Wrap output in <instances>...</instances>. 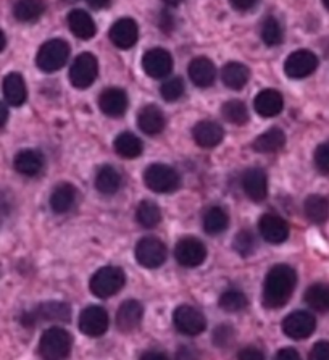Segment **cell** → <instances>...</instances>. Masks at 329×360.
Segmentation results:
<instances>
[{
	"mask_svg": "<svg viewBox=\"0 0 329 360\" xmlns=\"http://www.w3.org/2000/svg\"><path fill=\"white\" fill-rule=\"evenodd\" d=\"M15 170L25 176H36L44 168V155L39 150L25 149L15 155Z\"/></svg>",
	"mask_w": 329,
	"mask_h": 360,
	"instance_id": "24",
	"label": "cell"
},
{
	"mask_svg": "<svg viewBox=\"0 0 329 360\" xmlns=\"http://www.w3.org/2000/svg\"><path fill=\"white\" fill-rule=\"evenodd\" d=\"M141 360H169L164 352L160 351H147L141 356Z\"/></svg>",
	"mask_w": 329,
	"mask_h": 360,
	"instance_id": "50",
	"label": "cell"
},
{
	"mask_svg": "<svg viewBox=\"0 0 329 360\" xmlns=\"http://www.w3.org/2000/svg\"><path fill=\"white\" fill-rule=\"evenodd\" d=\"M96 188L101 194H117L118 189L122 188V174L112 165L101 167L96 174Z\"/></svg>",
	"mask_w": 329,
	"mask_h": 360,
	"instance_id": "28",
	"label": "cell"
},
{
	"mask_svg": "<svg viewBox=\"0 0 329 360\" xmlns=\"http://www.w3.org/2000/svg\"><path fill=\"white\" fill-rule=\"evenodd\" d=\"M139 39V26L134 20L122 18L110 30V41L118 49H131Z\"/></svg>",
	"mask_w": 329,
	"mask_h": 360,
	"instance_id": "16",
	"label": "cell"
},
{
	"mask_svg": "<svg viewBox=\"0 0 329 360\" xmlns=\"http://www.w3.org/2000/svg\"><path fill=\"white\" fill-rule=\"evenodd\" d=\"M86 2L89 4V7H92V8L102 10V8H107L112 0H86Z\"/></svg>",
	"mask_w": 329,
	"mask_h": 360,
	"instance_id": "51",
	"label": "cell"
},
{
	"mask_svg": "<svg viewBox=\"0 0 329 360\" xmlns=\"http://www.w3.org/2000/svg\"><path fill=\"white\" fill-rule=\"evenodd\" d=\"M173 323L186 336H197L207 328V320L199 309L191 305H179L173 314Z\"/></svg>",
	"mask_w": 329,
	"mask_h": 360,
	"instance_id": "7",
	"label": "cell"
},
{
	"mask_svg": "<svg viewBox=\"0 0 329 360\" xmlns=\"http://www.w3.org/2000/svg\"><path fill=\"white\" fill-rule=\"evenodd\" d=\"M76 188L70 183H62L53 189L51 195V207L55 214H65L75 204Z\"/></svg>",
	"mask_w": 329,
	"mask_h": 360,
	"instance_id": "30",
	"label": "cell"
},
{
	"mask_svg": "<svg viewBox=\"0 0 329 360\" xmlns=\"http://www.w3.org/2000/svg\"><path fill=\"white\" fill-rule=\"evenodd\" d=\"M98 75L97 58L89 52L81 53L75 58L73 65L70 68V81L71 84L78 89H86L94 84Z\"/></svg>",
	"mask_w": 329,
	"mask_h": 360,
	"instance_id": "6",
	"label": "cell"
},
{
	"mask_svg": "<svg viewBox=\"0 0 329 360\" xmlns=\"http://www.w3.org/2000/svg\"><path fill=\"white\" fill-rule=\"evenodd\" d=\"M315 328L316 320L307 310H297V312L289 314L283 321L284 335L292 338V340H307V338L314 335Z\"/></svg>",
	"mask_w": 329,
	"mask_h": 360,
	"instance_id": "12",
	"label": "cell"
},
{
	"mask_svg": "<svg viewBox=\"0 0 329 360\" xmlns=\"http://www.w3.org/2000/svg\"><path fill=\"white\" fill-rule=\"evenodd\" d=\"M221 79L226 87L233 91H239L245 87L250 79V72L244 63L229 62L221 70Z\"/></svg>",
	"mask_w": 329,
	"mask_h": 360,
	"instance_id": "27",
	"label": "cell"
},
{
	"mask_svg": "<svg viewBox=\"0 0 329 360\" xmlns=\"http://www.w3.org/2000/svg\"><path fill=\"white\" fill-rule=\"evenodd\" d=\"M136 220L141 226L147 228V230L155 228L162 220L160 207H158L155 202H152V200H142L141 204L137 205Z\"/></svg>",
	"mask_w": 329,
	"mask_h": 360,
	"instance_id": "35",
	"label": "cell"
},
{
	"mask_svg": "<svg viewBox=\"0 0 329 360\" xmlns=\"http://www.w3.org/2000/svg\"><path fill=\"white\" fill-rule=\"evenodd\" d=\"M262 39L268 47L279 46L283 42V28L274 16H268L262 25Z\"/></svg>",
	"mask_w": 329,
	"mask_h": 360,
	"instance_id": "38",
	"label": "cell"
},
{
	"mask_svg": "<svg viewBox=\"0 0 329 360\" xmlns=\"http://www.w3.org/2000/svg\"><path fill=\"white\" fill-rule=\"evenodd\" d=\"M124 283V271L120 266H103L91 278V291L97 297L107 299L122 291Z\"/></svg>",
	"mask_w": 329,
	"mask_h": 360,
	"instance_id": "5",
	"label": "cell"
},
{
	"mask_svg": "<svg viewBox=\"0 0 329 360\" xmlns=\"http://www.w3.org/2000/svg\"><path fill=\"white\" fill-rule=\"evenodd\" d=\"M176 360H199V352L191 346H181L176 352Z\"/></svg>",
	"mask_w": 329,
	"mask_h": 360,
	"instance_id": "46",
	"label": "cell"
},
{
	"mask_svg": "<svg viewBox=\"0 0 329 360\" xmlns=\"http://www.w3.org/2000/svg\"><path fill=\"white\" fill-rule=\"evenodd\" d=\"M309 360H329V342L320 341L311 349Z\"/></svg>",
	"mask_w": 329,
	"mask_h": 360,
	"instance_id": "44",
	"label": "cell"
},
{
	"mask_svg": "<svg viewBox=\"0 0 329 360\" xmlns=\"http://www.w3.org/2000/svg\"><path fill=\"white\" fill-rule=\"evenodd\" d=\"M323 4H325V7L329 10V0H323Z\"/></svg>",
	"mask_w": 329,
	"mask_h": 360,
	"instance_id": "56",
	"label": "cell"
},
{
	"mask_svg": "<svg viewBox=\"0 0 329 360\" xmlns=\"http://www.w3.org/2000/svg\"><path fill=\"white\" fill-rule=\"evenodd\" d=\"M115 150L123 159H137L144 150L142 141L133 133H122L115 139Z\"/></svg>",
	"mask_w": 329,
	"mask_h": 360,
	"instance_id": "32",
	"label": "cell"
},
{
	"mask_svg": "<svg viewBox=\"0 0 329 360\" xmlns=\"http://www.w3.org/2000/svg\"><path fill=\"white\" fill-rule=\"evenodd\" d=\"M136 260L146 269H158L167 260V248L157 238H142L136 245Z\"/></svg>",
	"mask_w": 329,
	"mask_h": 360,
	"instance_id": "8",
	"label": "cell"
},
{
	"mask_svg": "<svg viewBox=\"0 0 329 360\" xmlns=\"http://www.w3.org/2000/svg\"><path fill=\"white\" fill-rule=\"evenodd\" d=\"M70 57V46L63 39H51L42 44L36 57L37 68L46 73L58 72Z\"/></svg>",
	"mask_w": 329,
	"mask_h": 360,
	"instance_id": "4",
	"label": "cell"
},
{
	"mask_svg": "<svg viewBox=\"0 0 329 360\" xmlns=\"http://www.w3.org/2000/svg\"><path fill=\"white\" fill-rule=\"evenodd\" d=\"M142 68L147 76L153 79H163L172 73L173 70V58L168 51L162 47L150 49L142 57Z\"/></svg>",
	"mask_w": 329,
	"mask_h": 360,
	"instance_id": "11",
	"label": "cell"
},
{
	"mask_svg": "<svg viewBox=\"0 0 329 360\" xmlns=\"http://www.w3.org/2000/svg\"><path fill=\"white\" fill-rule=\"evenodd\" d=\"M284 143H286L284 131L279 128H271L254 141V149L260 152V154H271V152H278L279 149H283Z\"/></svg>",
	"mask_w": 329,
	"mask_h": 360,
	"instance_id": "29",
	"label": "cell"
},
{
	"mask_svg": "<svg viewBox=\"0 0 329 360\" xmlns=\"http://www.w3.org/2000/svg\"><path fill=\"white\" fill-rule=\"evenodd\" d=\"M160 94L167 102H174L184 94V81L181 78H169L160 87Z\"/></svg>",
	"mask_w": 329,
	"mask_h": 360,
	"instance_id": "41",
	"label": "cell"
},
{
	"mask_svg": "<svg viewBox=\"0 0 329 360\" xmlns=\"http://www.w3.org/2000/svg\"><path fill=\"white\" fill-rule=\"evenodd\" d=\"M315 165L321 173L329 174V143H323L316 147Z\"/></svg>",
	"mask_w": 329,
	"mask_h": 360,
	"instance_id": "42",
	"label": "cell"
},
{
	"mask_svg": "<svg viewBox=\"0 0 329 360\" xmlns=\"http://www.w3.org/2000/svg\"><path fill=\"white\" fill-rule=\"evenodd\" d=\"M238 360H265V356H263L260 349L245 347L238 354Z\"/></svg>",
	"mask_w": 329,
	"mask_h": 360,
	"instance_id": "45",
	"label": "cell"
},
{
	"mask_svg": "<svg viewBox=\"0 0 329 360\" xmlns=\"http://www.w3.org/2000/svg\"><path fill=\"white\" fill-rule=\"evenodd\" d=\"M274 360H302L300 354L292 347H284L281 351H278Z\"/></svg>",
	"mask_w": 329,
	"mask_h": 360,
	"instance_id": "47",
	"label": "cell"
},
{
	"mask_svg": "<svg viewBox=\"0 0 329 360\" xmlns=\"http://www.w3.org/2000/svg\"><path fill=\"white\" fill-rule=\"evenodd\" d=\"M181 2H183V0H164V4L169 5V7H178Z\"/></svg>",
	"mask_w": 329,
	"mask_h": 360,
	"instance_id": "54",
	"label": "cell"
},
{
	"mask_svg": "<svg viewBox=\"0 0 329 360\" xmlns=\"http://www.w3.org/2000/svg\"><path fill=\"white\" fill-rule=\"evenodd\" d=\"M304 299L310 309L318 312H329V285L316 283L307 289Z\"/></svg>",
	"mask_w": 329,
	"mask_h": 360,
	"instance_id": "34",
	"label": "cell"
},
{
	"mask_svg": "<svg viewBox=\"0 0 329 360\" xmlns=\"http://www.w3.org/2000/svg\"><path fill=\"white\" fill-rule=\"evenodd\" d=\"M4 96L10 105L20 107L26 102L27 89L23 76L20 73H10L4 79Z\"/></svg>",
	"mask_w": 329,
	"mask_h": 360,
	"instance_id": "26",
	"label": "cell"
},
{
	"mask_svg": "<svg viewBox=\"0 0 329 360\" xmlns=\"http://www.w3.org/2000/svg\"><path fill=\"white\" fill-rule=\"evenodd\" d=\"M164 124H167V120H164L163 112L157 105H146L137 113V127L146 134H160L164 129Z\"/></svg>",
	"mask_w": 329,
	"mask_h": 360,
	"instance_id": "21",
	"label": "cell"
},
{
	"mask_svg": "<svg viewBox=\"0 0 329 360\" xmlns=\"http://www.w3.org/2000/svg\"><path fill=\"white\" fill-rule=\"evenodd\" d=\"M221 113L233 124H245L249 122V110H247L245 103L240 101H228L223 103Z\"/></svg>",
	"mask_w": 329,
	"mask_h": 360,
	"instance_id": "37",
	"label": "cell"
},
{
	"mask_svg": "<svg viewBox=\"0 0 329 360\" xmlns=\"http://www.w3.org/2000/svg\"><path fill=\"white\" fill-rule=\"evenodd\" d=\"M71 317V310L68 304L63 302H46L39 307L25 314L21 323L25 326L34 325L37 321H68Z\"/></svg>",
	"mask_w": 329,
	"mask_h": 360,
	"instance_id": "10",
	"label": "cell"
},
{
	"mask_svg": "<svg viewBox=\"0 0 329 360\" xmlns=\"http://www.w3.org/2000/svg\"><path fill=\"white\" fill-rule=\"evenodd\" d=\"M144 183L153 193L169 194L179 188L181 178L173 167L153 163L144 172Z\"/></svg>",
	"mask_w": 329,
	"mask_h": 360,
	"instance_id": "3",
	"label": "cell"
},
{
	"mask_svg": "<svg viewBox=\"0 0 329 360\" xmlns=\"http://www.w3.org/2000/svg\"><path fill=\"white\" fill-rule=\"evenodd\" d=\"M174 257H176L178 264L183 266H199L207 259V248L205 244L199 241L197 238H183L178 241L176 249H174Z\"/></svg>",
	"mask_w": 329,
	"mask_h": 360,
	"instance_id": "13",
	"label": "cell"
},
{
	"mask_svg": "<svg viewBox=\"0 0 329 360\" xmlns=\"http://www.w3.org/2000/svg\"><path fill=\"white\" fill-rule=\"evenodd\" d=\"M7 120H8V110H7V107L0 102V128L5 127Z\"/></svg>",
	"mask_w": 329,
	"mask_h": 360,
	"instance_id": "52",
	"label": "cell"
},
{
	"mask_svg": "<svg viewBox=\"0 0 329 360\" xmlns=\"http://www.w3.org/2000/svg\"><path fill=\"white\" fill-rule=\"evenodd\" d=\"M108 314L103 307L91 305L86 307L79 315V330L89 338H98L105 335L108 330Z\"/></svg>",
	"mask_w": 329,
	"mask_h": 360,
	"instance_id": "14",
	"label": "cell"
},
{
	"mask_svg": "<svg viewBox=\"0 0 329 360\" xmlns=\"http://www.w3.org/2000/svg\"><path fill=\"white\" fill-rule=\"evenodd\" d=\"M259 230L263 239L271 244H281L289 238L288 223L274 214H266L260 218Z\"/></svg>",
	"mask_w": 329,
	"mask_h": 360,
	"instance_id": "17",
	"label": "cell"
},
{
	"mask_svg": "<svg viewBox=\"0 0 329 360\" xmlns=\"http://www.w3.org/2000/svg\"><path fill=\"white\" fill-rule=\"evenodd\" d=\"M233 338H234V330L229 325H219L215 330V333H213V342L219 347L228 346L229 342L233 341Z\"/></svg>",
	"mask_w": 329,
	"mask_h": 360,
	"instance_id": "43",
	"label": "cell"
},
{
	"mask_svg": "<svg viewBox=\"0 0 329 360\" xmlns=\"http://www.w3.org/2000/svg\"><path fill=\"white\" fill-rule=\"evenodd\" d=\"M71 346H73V340H71L70 333L53 326V328L44 331L39 342V354L44 360H67Z\"/></svg>",
	"mask_w": 329,
	"mask_h": 360,
	"instance_id": "2",
	"label": "cell"
},
{
	"mask_svg": "<svg viewBox=\"0 0 329 360\" xmlns=\"http://www.w3.org/2000/svg\"><path fill=\"white\" fill-rule=\"evenodd\" d=\"M5 46H7V37H5L4 31H0V52L4 51Z\"/></svg>",
	"mask_w": 329,
	"mask_h": 360,
	"instance_id": "53",
	"label": "cell"
},
{
	"mask_svg": "<svg viewBox=\"0 0 329 360\" xmlns=\"http://www.w3.org/2000/svg\"><path fill=\"white\" fill-rule=\"evenodd\" d=\"M63 2H67V4H75V2H79V0H63Z\"/></svg>",
	"mask_w": 329,
	"mask_h": 360,
	"instance_id": "55",
	"label": "cell"
},
{
	"mask_svg": "<svg viewBox=\"0 0 329 360\" xmlns=\"http://www.w3.org/2000/svg\"><path fill=\"white\" fill-rule=\"evenodd\" d=\"M128 96L120 87H108L98 97V108L110 118L123 117L128 110Z\"/></svg>",
	"mask_w": 329,
	"mask_h": 360,
	"instance_id": "15",
	"label": "cell"
},
{
	"mask_svg": "<svg viewBox=\"0 0 329 360\" xmlns=\"http://www.w3.org/2000/svg\"><path fill=\"white\" fill-rule=\"evenodd\" d=\"M243 186L245 194L252 200L262 202L268 195V178L262 168H249L243 176Z\"/></svg>",
	"mask_w": 329,
	"mask_h": 360,
	"instance_id": "18",
	"label": "cell"
},
{
	"mask_svg": "<svg viewBox=\"0 0 329 360\" xmlns=\"http://www.w3.org/2000/svg\"><path fill=\"white\" fill-rule=\"evenodd\" d=\"M318 68V57L311 51L300 49L290 53L284 63V72L292 79H304Z\"/></svg>",
	"mask_w": 329,
	"mask_h": 360,
	"instance_id": "9",
	"label": "cell"
},
{
	"mask_svg": "<svg viewBox=\"0 0 329 360\" xmlns=\"http://www.w3.org/2000/svg\"><path fill=\"white\" fill-rule=\"evenodd\" d=\"M229 226V217L221 207H212L204 217V230L208 234H221Z\"/></svg>",
	"mask_w": 329,
	"mask_h": 360,
	"instance_id": "36",
	"label": "cell"
},
{
	"mask_svg": "<svg viewBox=\"0 0 329 360\" xmlns=\"http://www.w3.org/2000/svg\"><path fill=\"white\" fill-rule=\"evenodd\" d=\"M295 285H297V275L292 266L274 265L268 271L263 285V305L268 309H279L286 305L292 296Z\"/></svg>",
	"mask_w": 329,
	"mask_h": 360,
	"instance_id": "1",
	"label": "cell"
},
{
	"mask_svg": "<svg viewBox=\"0 0 329 360\" xmlns=\"http://www.w3.org/2000/svg\"><path fill=\"white\" fill-rule=\"evenodd\" d=\"M158 25H160V28L164 31V32H169L173 28H174V20L173 16L169 15V12H162L160 15V21H158Z\"/></svg>",
	"mask_w": 329,
	"mask_h": 360,
	"instance_id": "48",
	"label": "cell"
},
{
	"mask_svg": "<svg viewBox=\"0 0 329 360\" xmlns=\"http://www.w3.org/2000/svg\"><path fill=\"white\" fill-rule=\"evenodd\" d=\"M68 26L71 32L82 41H89L96 36V23L92 16L84 10H73L68 15Z\"/></svg>",
	"mask_w": 329,
	"mask_h": 360,
	"instance_id": "25",
	"label": "cell"
},
{
	"mask_svg": "<svg viewBox=\"0 0 329 360\" xmlns=\"http://www.w3.org/2000/svg\"><path fill=\"white\" fill-rule=\"evenodd\" d=\"M189 78L197 87H210L217 79V68L212 60L207 57H197L192 60L188 68Z\"/></svg>",
	"mask_w": 329,
	"mask_h": 360,
	"instance_id": "19",
	"label": "cell"
},
{
	"mask_svg": "<svg viewBox=\"0 0 329 360\" xmlns=\"http://www.w3.org/2000/svg\"><path fill=\"white\" fill-rule=\"evenodd\" d=\"M247 297L244 292L236 291V289H231V291H226L221 294L219 297V307H221L224 312H240L247 307Z\"/></svg>",
	"mask_w": 329,
	"mask_h": 360,
	"instance_id": "39",
	"label": "cell"
},
{
	"mask_svg": "<svg viewBox=\"0 0 329 360\" xmlns=\"http://www.w3.org/2000/svg\"><path fill=\"white\" fill-rule=\"evenodd\" d=\"M142 315H144V307L137 301H126L120 305L117 314V326L124 333H129L139 326Z\"/></svg>",
	"mask_w": 329,
	"mask_h": 360,
	"instance_id": "23",
	"label": "cell"
},
{
	"mask_svg": "<svg viewBox=\"0 0 329 360\" xmlns=\"http://www.w3.org/2000/svg\"><path fill=\"white\" fill-rule=\"evenodd\" d=\"M305 215L311 223H316V225H323V223L328 221L329 218V200L323 195L314 194L310 198H307L305 204Z\"/></svg>",
	"mask_w": 329,
	"mask_h": 360,
	"instance_id": "31",
	"label": "cell"
},
{
	"mask_svg": "<svg viewBox=\"0 0 329 360\" xmlns=\"http://www.w3.org/2000/svg\"><path fill=\"white\" fill-rule=\"evenodd\" d=\"M255 112L263 118H273L283 112L284 99L278 91L265 89L262 91L254 101Z\"/></svg>",
	"mask_w": 329,
	"mask_h": 360,
	"instance_id": "22",
	"label": "cell"
},
{
	"mask_svg": "<svg viewBox=\"0 0 329 360\" xmlns=\"http://www.w3.org/2000/svg\"><path fill=\"white\" fill-rule=\"evenodd\" d=\"M229 2H231L233 7L236 10H239V12H247V10L255 7L257 0H229Z\"/></svg>",
	"mask_w": 329,
	"mask_h": 360,
	"instance_id": "49",
	"label": "cell"
},
{
	"mask_svg": "<svg viewBox=\"0 0 329 360\" xmlns=\"http://www.w3.org/2000/svg\"><path fill=\"white\" fill-rule=\"evenodd\" d=\"M46 10L42 0H18L13 7L15 18L21 23H32L36 21Z\"/></svg>",
	"mask_w": 329,
	"mask_h": 360,
	"instance_id": "33",
	"label": "cell"
},
{
	"mask_svg": "<svg viewBox=\"0 0 329 360\" xmlns=\"http://www.w3.org/2000/svg\"><path fill=\"white\" fill-rule=\"evenodd\" d=\"M233 245H234L236 252H238L239 255H243V257H249V255L255 252L257 239L252 231L240 230L238 234H236Z\"/></svg>",
	"mask_w": 329,
	"mask_h": 360,
	"instance_id": "40",
	"label": "cell"
},
{
	"mask_svg": "<svg viewBox=\"0 0 329 360\" xmlns=\"http://www.w3.org/2000/svg\"><path fill=\"white\" fill-rule=\"evenodd\" d=\"M192 136H194V141L200 147L212 149V147H217L221 143L224 138V131L217 122L204 120V122L195 124L194 129H192Z\"/></svg>",
	"mask_w": 329,
	"mask_h": 360,
	"instance_id": "20",
	"label": "cell"
}]
</instances>
